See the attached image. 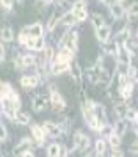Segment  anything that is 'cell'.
<instances>
[{
    "mask_svg": "<svg viewBox=\"0 0 138 157\" xmlns=\"http://www.w3.org/2000/svg\"><path fill=\"white\" fill-rule=\"evenodd\" d=\"M132 91H133V83H125L122 88H121V96L124 99H129L130 94H132Z\"/></svg>",
    "mask_w": 138,
    "mask_h": 157,
    "instance_id": "8fae6325",
    "label": "cell"
},
{
    "mask_svg": "<svg viewBox=\"0 0 138 157\" xmlns=\"http://www.w3.org/2000/svg\"><path fill=\"white\" fill-rule=\"evenodd\" d=\"M113 157H122V154H119L118 151H115V152H113Z\"/></svg>",
    "mask_w": 138,
    "mask_h": 157,
    "instance_id": "74e56055",
    "label": "cell"
},
{
    "mask_svg": "<svg viewBox=\"0 0 138 157\" xmlns=\"http://www.w3.org/2000/svg\"><path fill=\"white\" fill-rule=\"evenodd\" d=\"M14 121L21 123V124H28L30 121V116L27 113H22V112H16V118H14Z\"/></svg>",
    "mask_w": 138,
    "mask_h": 157,
    "instance_id": "2e32d148",
    "label": "cell"
},
{
    "mask_svg": "<svg viewBox=\"0 0 138 157\" xmlns=\"http://www.w3.org/2000/svg\"><path fill=\"white\" fill-rule=\"evenodd\" d=\"M96 152H97L99 155H102V154L105 152V141H104V140H97V141H96Z\"/></svg>",
    "mask_w": 138,
    "mask_h": 157,
    "instance_id": "603a6c76",
    "label": "cell"
},
{
    "mask_svg": "<svg viewBox=\"0 0 138 157\" xmlns=\"http://www.w3.org/2000/svg\"><path fill=\"white\" fill-rule=\"evenodd\" d=\"M108 141H110V145L113 146V148H118L119 145H121V137L119 135H116V134H110V137H108Z\"/></svg>",
    "mask_w": 138,
    "mask_h": 157,
    "instance_id": "ac0fdd59",
    "label": "cell"
},
{
    "mask_svg": "<svg viewBox=\"0 0 138 157\" xmlns=\"http://www.w3.org/2000/svg\"><path fill=\"white\" fill-rule=\"evenodd\" d=\"M63 24H66V25H71V24H74L75 21H77V19H75V16H74V13H68V14H65V16H63Z\"/></svg>",
    "mask_w": 138,
    "mask_h": 157,
    "instance_id": "ffe728a7",
    "label": "cell"
},
{
    "mask_svg": "<svg viewBox=\"0 0 138 157\" xmlns=\"http://www.w3.org/2000/svg\"><path fill=\"white\" fill-rule=\"evenodd\" d=\"M110 11H111V14L115 19H121L124 16V8L121 6V3H113L110 6Z\"/></svg>",
    "mask_w": 138,
    "mask_h": 157,
    "instance_id": "ba28073f",
    "label": "cell"
},
{
    "mask_svg": "<svg viewBox=\"0 0 138 157\" xmlns=\"http://www.w3.org/2000/svg\"><path fill=\"white\" fill-rule=\"evenodd\" d=\"M135 116H136V113H135L133 110H130V109L127 110V113H125V118H127V120H130V121L135 120Z\"/></svg>",
    "mask_w": 138,
    "mask_h": 157,
    "instance_id": "d6a6232c",
    "label": "cell"
},
{
    "mask_svg": "<svg viewBox=\"0 0 138 157\" xmlns=\"http://www.w3.org/2000/svg\"><path fill=\"white\" fill-rule=\"evenodd\" d=\"M44 49V39L43 36L41 38H36V41H35V50H43Z\"/></svg>",
    "mask_w": 138,
    "mask_h": 157,
    "instance_id": "4316f807",
    "label": "cell"
},
{
    "mask_svg": "<svg viewBox=\"0 0 138 157\" xmlns=\"http://www.w3.org/2000/svg\"><path fill=\"white\" fill-rule=\"evenodd\" d=\"M22 157H35V155H33V152H32V151H27V152H24V155H22Z\"/></svg>",
    "mask_w": 138,
    "mask_h": 157,
    "instance_id": "8d00e7d4",
    "label": "cell"
},
{
    "mask_svg": "<svg viewBox=\"0 0 138 157\" xmlns=\"http://www.w3.org/2000/svg\"><path fill=\"white\" fill-rule=\"evenodd\" d=\"M43 129H44L46 134L52 135V137H57V135L61 134V129H60L55 123H52V121H46V123L43 124Z\"/></svg>",
    "mask_w": 138,
    "mask_h": 157,
    "instance_id": "277c9868",
    "label": "cell"
},
{
    "mask_svg": "<svg viewBox=\"0 0 138 157\" xmlns=\"http://www.w3.org/2000/svg\"><path fill=\"white\" fill-rule=\"evenodd\" d=\"M32 104H33V109L36 110V112H43L44 109H46V98H43V96H35L33 98V101H32Z\"/></svg>",
    "mask_w": 138,
    "mask_h": 157,
    "instance_id": "52a82bcc",
    "label": "cell"
},
{
    "mask_svg": "<svg viewBox=\"0 0 138 157\" xmlns=\"http://www.w3.org/2000/svg\"><path fill=\"white\" fill-rule=\"evenodd\" d=\"M71 72H72V77H74L77 82H80V80H82V71H80V66H79L77 63H72Z\"/></svg>",
    "mask_w": 138,
    "mask_h": 157,
    "instance_id": "9a60e30c",
    "label": "cell"
},
{
    "mask_svg": "<svg viewBox=\"0 0 138 157\" xmlns=\"http://www.w3.org/2000/svg\"><path fill=\"white\" fill-rule=\"evenodd\" d=\"M116 2H122V0H116Z\"/></svg>",
    "mask_w": 138,
    "mask_h": 157,
    "instance_id": "60d3db41",
    "label": "cell"
},
{
    "mask_svg": "<svg viewBox=\"0 0 138 157\" xmlns=\"http://www.w3.org/2000/svg\"><path fill=\"white\" fill-rule=\"evenodd\" d=\"M2 39H3V41H8V43L13 39V32H11L9 27H5V29L2 30Z\"/></svg>",
    "mask_w": 138,
    "mask_h": 157,
    "instance_id": "44dd1931",
    "label": "cell"
},
{
    "mask_svg": "<svg viewBox=\"0 0 138 157\" xmlns=\"http://www.w3.org/2000/svg\"><path fill=\"white\" fill-rule=\"evenodd\" d=\"M55 24H57V14H52V16H50V19H49V24H47V29H49V30H54V27H55Z\"/></svg>",
    "mask_w": 138,
    "mask_h": 157,
    "instance_id": "83f0119b",
    "label": "cell"
},
{
    "mask_svg": "<svg viewBox=\"0 0 138 157\" xmlns=\"http://www.w3.org/2000/svg\"><path fill=\"white\" fill-rule=\"evenodd\" d=\"M17 2H24V0H17Z\"/></svg>",
    "mask_w": 138,
    "mask_h": 157,
    "instance_id": "b9f144b4",
    "label": "cell"
},
{
    "mask_svg": "<svg viewBox=\"0 0 138 157\" xmlns=\"http://www.w3.org/2000/svg\"><path fill=\"white\" fill-rule=\"evenodd\" d=\"M58 154H60V146L55 143L47 148V157H58Z\"/></svg>",
    "mask_w": 138,
    "mask_h": 157,
    "instance_id": "e0dca14e",
    "label": "cell"
},
{
    "mask_svg": "<svg viewBox=\"0 0 138 157\" xmlns=\"http://www.w3.org/2000/svg\"><path fill=\"white\" fill-rule=\"evenodd\" d=\"M69 157H90V149H79V148H75L74 151L69 152Z\"/></svg>",
    "mask_w": 138,
    "mask_h": 157,
    "instance_id": "30bf717a",
    "label": "cell"
},
{
    "mask_svg": "<svg viewBox=\"0 0 138 157\" xmlns=\"http://www.w3.org/2000/svg\"><path fill=\"white\" fill-rule=\"evenodd\" d=\"M44 2H46V3H50V2H54V0H44Z\"/></svg>",
    "mask_w": 138,
    "mask_h": 157,
    "instance_id": "f35d334b",
    "label": "cell"
},
{
    "mask_svg": "<svg viewBox=\"0 0 138 157\" xmlns=\"http://www.w3.org/2000/svg\"><path fill=\"white\" fill-rule=\"evenodd\" d=\"M28 32H30V36L32 38H41L43 35V25L41 24H33L32 27H28Z\"/></svg>",
    "mask_w": 138,
    "mask_h": 157,
    "instance_id": "9c48e42d",
    "label": "cell"
},
{
    "mask_svg": "<svg viewBox=\"0 0 138 157\" xmlns=\"http://www.w3.org/2000/svg\"><path fill=\"white\" fill-rule=\"evenodd\" d=\"M74 145L79 149H86V148H90V138L83 135L82 132H77L74 135Z\"/></svg>",
    "mask_w": 138,
    "mask_h": 157,
    "instance_id": "7a4b0ae2",
    "label": "cell"
},
{
    "mask_svg": "<svg viewBox=\"0 0 138 157\" xmlns=\"http://www.w3.org/2000/svg\"><path fill=\"white\" fill-rule=\"evenodd\" d=\"M110 33H111V30H110V27H107V25H104V27L96 30V36H97V39L100 43H107L108 38H110Z\"/></svg>",
    "mask_w": 138,
    "mask_h": 157,
    "instance_id": "5b68a950",
    "label": "cell"
},
{
    "mask_svg": "<svg viewBox=\"0 0 138 157\" xmlns=\"http://www.w3.org/2000/svg\"><path fill=\"white\" fill-rule=\"evenodd\" d=\"M0 3L3 5V8L11 10V6H13V0H0Z\"/></svg>",
    "mask_w": 138,
    "mask_h": 157,
    "instance_id": "1f68e13d",
    "label": "cell"
},
{
    "mask_svg": "<svg viewBox=\"0 0 138 157\" xmlns=\"http://www.w3.org/2000/svg\"><path fill=\"white\" fill-rule=\"evenodd\" d=\"M35 41H36V39L30 36V38L27 39V41H25V46H27L28 49H35Z\"/></svg>",
    "mask_w": 138,
    "mask_h": 157,
    "instance_id": "4dcf8cb0",
    "label": "cell"
},
{
    "mask_svg": "<svg viewBox=\"0 0 138 157\" xmlns=\"http://www.w3.org/2000/svg\"><path fill=\"white\" fill-rule=\"evenodd\" d=\"M74 10L72 11H79V10H85V2L83 0H77V2L74 3V6H72Z\"/></svg>",
    "mask_w": 138,
    "mask_h": 157,
    "instance_id": "f1b7e54d",
    "label": "cell"
},
{
    "mask_svg": "<svg viewBox=\"0 0 138 157\" xmlns=\"http://www.w3.org/2000/svg\"><path fill=\"white\" fill-rule=\"evenodd\" d=\"M33 63H35V58L32 55H25L24 57V66H32Z\"/></svg>",
    "mask_w": 138,
    "mask_h": 157,
    "instance_id": "f546056e",
    "label": "cell"
},
{
    "mask_svg": "<svg viewBox=\"0 0 138 157\" xmlns=\"http://www.w3.org/2000/svg\"><path fill=\"white\" fill-rule=\"evenodd\" d=\"M138 16V2H133L132 5H130V8H129V19L132 21V19H135Z\"/></svg>",
    "mask_w": 138,
    "mask_h": 157,
    "instance_id": "d6986e66",
    "label": "cell"
},
{
    "mask_svg": "<svg viewBox=\"0 0 138 157\" xmlns=\"http://www.w3.org/2000/svg\"><path fill=\"white\" fill-rule=\"evenodd\" d=\"M32 132H33V137L39 141V143H43V138H44V129H41V127H38V126H33L32 127Z\"/></svg>",
    "mask_w": 138,
    "mask_h": 157,
    "instance_id": "7c38bea8",
    "label": "cell"
},
{
    "mask_svg": "<svg viewBox=\"0 0 138 157\" xmlns=\"http://www.w3.org/2000/svg\"><path fill=\"white\" fill-rule=\"evenodd\" d=\"M68 68H69V63H55L54 68H52V72L54 74H61V72L68 71Z\"/></svg>",
    "mask_w": 138,
    "mask_h": 157,
    "instance_id": "4fadbf2b",
    "label": "cell"
},
{
    "mask_svg": "<svg viewBox=\"0 0 138 157\" xmlns=\"http://www.w3.org/2000/svg\"><path fill=\"white\" fill-rule=\"evenodd\" d=\"M74 13V16L77 21H85L86 19V11L85 10H79V11H72Z\"/></svg>",
    "mask_w": 138,
    "mask_h": 157,
    "instance_id": "d4e9b609",
    "label": "cell"
},
{
    "mask_svg": "<svg viewBox=\"0 0 138 157\" xmlns=\"http://www.w3.org/2000/svg\"><path fill=\"white\" fill-rule=\"evenodd\" d=\"M52 107L55 112H61L63 109H65V101H63L61 94L57 93V91L52 88Z\"/></svg>",
    "mask_w": 138,
    "mask_h": 157,
    "instance_id": "3957f363",
    "label": "cell"
},
{
    "mask_svg": "<svg viewBox=\"0 0 138 157\" xmlns=\"http://www.w3.org/2000/svg\"><path fill=\"white\" fill-rule=\"evenodd\" d=\"M3 58H5V47L0 44V61H2Z\"/></svg>",
    "mask_w": 138,
    "mask_h": 157,
    "instance_id": "d590c367",
    "label": "cell"
},
{
    "mask_svg": "<svg viewBox=\"0 0 138 157\" xmlns=\"http://www.w3.org/2000/svg\"><path fill=\"white\" fill-rule=\"evenodd\" d=\"M38 77L36 75H28V77H22L21 78V85L22 86H25V88H33V86H36L38 85Z\"/></svg>",
    "mask_w": 138,
    "mask_h": 157,
    "instance_id": "8992f818",
    "label": "cell"
},
{
    "mask_svg": "<svg viewBox=\"0 0 138 157\" xmlns=\"http://www.w3.org/2000/svg\"><path fill=\"white\" fill-rule=\"evenodd\" d=\"M135 121L138 123V113H136V116H135Z\"/></svg>",
    "mask_w": 138,
    "mask_h": 157,
    "instance_id": "ab89813d",
    "label": "cell"
},
{
    "mask_svg": "<svg viewBox=\"0 0 138 157\" xmlns=\"http://www.w3.org/2000/svg\"><path fill=\"white\" fill-rule=\"evenodd\" d=\"M93 25L96 27V30L100 29V27H104V19L100 17L99 14H93Z\"/></svg>",
    "mask_w": 138,
    "mask_h": 157,
    "instance_id": "7402d4cb",
    "label": "cell"
},
{
    "mask_svg": "<svg viewBox=\"0 0 138 157\" xmlns=\"http://www.w3.org/2000/svg\"><path fill=\"white\" fill-rule=\"evenodd\" d=\"M5 138H6V129L5 126L0 124V140H5Z\"/></svg>",
    "mask_w": 138,
    "mask_h": 157,
    "instance_id": "836d02e7",
    "label": "cell"
},
{
    "mask_svg": "<svg viewBox=\"0 0 138 157\" xmlns=\"http://www.w3.org/2000/svg\"><path fill=\"white\" fill-rule=\"evenodd\" d=\"M127 107L124 105V104H118V105L115 107V112H116V115L118 116H125V113H127Z\"/></svg>",
    "mask_w": 138,
    "mask_h": 157,
    "instance_id": "cb8c5ba5",
    "label": "cell"
},
{
    "mask_svg": "<svg viewBox=\"0 0 138 157\" xmlns=\"http://www.w3.org/2000/svg\"><path fill=\"white\" fill-rule=\"evenodd\" d=\"M129 38H130V33H129V30H122V32L119 33V36H118V41H121V43H125Z\"/></svg>",
    "mask_w": 138,
    "mask_h": 157,
    "instance_id": "484cf974",
    "label": "cell"
},
{
    "mask_svg": "<svg viewBox=\"0 0 138 157\" xmlns=\"http://www.w3.org/2000/svg\"><path fill=\"white\" fill-rule=\"evenodd\" d=\"M125 129H127V126H125V121H118V123L115 124V132H113V134L122 137V135L125 134Z\"/></svg>",
    "mask_w": 138,
    "mask_h": 157,
    "instance_id": "5bb4252c",
    "label": "cell"
},
{
    "mask_svg": "<svg viewBox=\"0 0 138 157\" xmlns=\"http://www.w3.org/2000/svg\"><path fill=\"white\" fill-rule=\"evenodd\" d=\"M77 39H79L77 32H69V33H66L65 36H63V39L60 41V44H61L63 47L69 49V50H75V49H77Z\"/></svg>",
    "mask_w": 138,
    "mask_h": 157,
    "instance_id": "6da1fadb",
    "label": "cell"
},
{
    "mask_svg": "<svg viewBox=\"0 0 138 157\" xmlns=\"http://www.w3.org/2000/svg\"><path fill=\"white\" fill-rule=\"evenodd\" d=\"M54 57V52H52V47H46V60H50Z\"/></svg>",
    "mask_w": 138,
    "mask_h": 157,
    "instance_id": "e575fe53",
    "label": "cell"
}]
</instances>
